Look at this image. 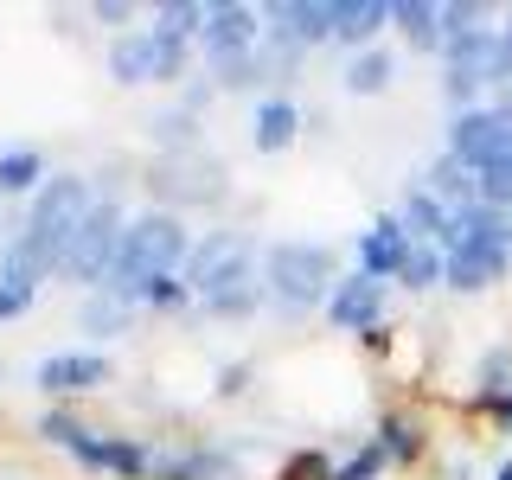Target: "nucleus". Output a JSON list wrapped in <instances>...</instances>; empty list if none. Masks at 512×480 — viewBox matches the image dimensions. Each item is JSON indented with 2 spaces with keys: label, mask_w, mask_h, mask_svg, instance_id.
<instances>
[{
  "label": "nucleus",
  "mask_w": 512,
  "mask_h": 480,
  "mask_svg": "<svg viewBox=\"0 0 512 480\" xmlns=\"http://www.w3.org/2000/svg\"><path fill=\"white\" fill-rule=\"evenodd\" d=\"M103 199L96 192V180H84V173H52L39 192H32L20 231H13V244L0 250V282H52L64 269V250H71V237L84 231L90 205Z\"/></svg>",
  "instance_id": "1"
},
{
  "label": "nucleus",
  "mask_w": 512,
  "mask_h": 480,
  "mask_svg": "<svg viewBox=\"0 0 512 480\" xmlns=\"http://www.w3.org/2000/svg\"><path fill=\"white\" fill-rule=\"evenodd\" d=\"M180 276L192 288V308L212 314V320H250L263 308V244L250 231L192 237V256H186Z\"/></svg>",
  "instance_id": "2"
},
{
  "label": "nucleus",
  "mask_w": 512,
  "mask_h": 480,
  "mask_svg": "<svg viewBox=\"0 0 512 480\" xmlns=\"http://www.w3.org/2000/svg\"><path fill=\"white\" fill-rule=\"evenodd\" d=\"M186 256H192V231H186V218L173 212V205L135 212V218H128V231H122V250H116V263H109V282L103 288H109V295H122V301H141V295H148V282L180 276Z\"/></svg>",
  "instance_id": "3"
},
{
  "label": "nucleus",
  "mask_w": 512,
  "mask_h": 480,
  "mask_svg": "<svg viewBox=\"0 0 512 480\" xmlns=\"http://www.w3.org/2000/svg\"><path fill=\"white\" fill-rule=\"evenodd\" d=\"M340 256L333 244H308V237H276V244H263V301L288 320L301 314H327V295L340 288Z\"/></svg>",
  "instance_id": "4"
},
{
  "label": "nucleus",
  "mask_w": 512,
  "mask_h": 480,
  "mask_svg": "<svg viewBox=\"0 0 512 480\" xmlns=\"http://www.w3.org/2000/svg\"><path fill=\"white\" fill-rule=\"evenodd\" d=\"M39 436L64 448L84 474H116V480H148L154 474V448L141 436H116V429H90L71 404H52L39 416Z\"/></svg>",
  "instance_id": "5"
},
{
  "label": "nucleus",
  "mask_w": 512,
  "mask_h": 480,
  "mask_svg": "<svg viewBox=\"0 0 512 480\" xmlns=\"http://www.w3.org/2000/svg\"><path fill=\"white\" fill-rule=\"evenodd\" d=\"M506 84V58H500V26H480L468 39H448L442 52V96L461 109H480V90Z\"/></svg>",
  "instance_id": "6"
},
{
  "label": "nucleus",
  "mask_w": 512,
  "mask_h": 480,
  "mask_svg": "<svg viewBox=\"0 0 512 480\" xmlns=\"http://www.w3.org/2000/svg\"><path fill=\"white\" fill-rule=\"evenodd\" d=\"M122 231H128L122 205L103 192V199L90 205L84 231H77L71 250H64V269H58V276L77 282V288H103V282H109V263H116V250H122Z\"/></svg>",
  "instance_id": "7"
},
{
  "label": "nucleus",
  "mask_w": 512,
  "mask_h": 480,
  "mask_svg": "<svg viewBox=\"0 0 512 480\" xmlns=\"http://www.w3.org/2000/svg\"><path fill=\"white\" fill-rule=\"evenodd\" d=\"M448 154H455L461 167H474V173L512 167V116H506V109H493V103L461 109V116L448 122Z\"/></svg>",
  "instance_id": "8"
},
{
  "label": "nucleus",
  "mask_w": 512,
  "mask_h": 480,
  "mask_svg": "<svg viewBox=\"0 0 512 480\" xmlns=\"http://www.w3.org/2000/svg\"><path fill=\"white\" fill-rule=\"evenodd\" d=\"M256 45H263V7H244V0H218V7H205L199 52H205L212 71L256 58Z\"/></svg>",
  "instance_id": "9"
},
{
  "label": "nucleus",
  "mask_w": 512,
  "mask_h": 480,
  "mask_svg": "<svg viewBox=\"0 0 512 480\" xmlns=\"http://www.w3.org/2000/svg\"><path fill=\"white\" fill-rule=\"evenodd\" d=\"M116 378V365H109V352L96 346H71V352H52V359H39V372H32V384H39L52 404H71V397H90L103 391V384Z\"/></svg>",
  "instance_id": "10"
},
{
  "label": "nucleus",
  "mask_w": 512,
  "mask_h": 480,
  "mask_svg": "<svg viewBox=\"0 0 512 480\" xmlns=\"http://www.w3.org/2000/svg\"><path fill=\"white\" fill-rule=\"evenodd\" d=\"M442 256H448L442 288H455V295H480V288H493L512 269V237H474V244H455Z\"/></svg>",
  "instance_id": "11"
},
{
  "label": "nucleus",
  "mask_w": 512,
  "mask_h": 480,
  "mask_svg": "<svg viewBox=\"0 0 512 480\" xmlns=\"http://www.w3.org/2000/svg\"><path fill=\"white\" fill-rule=\"evenodd\" d=\"M384 288L391 282H372V276H359V269H346L340 288L327 295V327L333 333H378L384 327Z\"/></svg>",
  "instance_id": "12"
},
{
  "label": "nucleus",
  "mask_w": 512,
  "mask_h": 480,
  "mask_svg": "<svg viewBox=\"0 0 512 480\" xmlns=\"http://www.w3.org/2000/svg\"><path fill=\"white\" fill-rule=\"evenodd\" d=\"M352 256H359V276L397 282V269H404V256H410V237H404V224H397V212H384V218L365 224L359 244H352Z\"/></svg>",
  "instance_id": "13"
},
{
  "label": "nucleus",
  "mask_w": 512,
  "mask_h": 480,
  "mask_svg": "<svg viewBox=\"0 0 512 480\" xmlns=\"http://www.w3.org/2000/svg\"><path fill=\"white\" fill-rule=\"evenodd\" d=\"M269 26H282L288 39L301 45V52H314V45L333 39V0H269L263 7Z\"/></svg>",
  "instance_id": "14"
},
{
  "label": "nucleus",
  "mask_w": 512,
  "mask_h": 480,
  "mask_svg": "<svg viewBox=\"0 0 512 480\" xmlns=\"http://www.w3.org/2000/svg\"><path fill=\"white\" fill-rule=\"evenodd\" d=\"M295 135H301V109H295V96H263L256 103V116H250V148L256 154H288L295 148Z\"/></svg>",
  "instance_id": "15"
},
{
  "label": "nucleus",
  "mask_w": 512,
  "mask_h": 480,
  "mask_svg": "<svg viewBox=\"0 0 512 480\" xmlns=\"http://www.w3.org/2000/svg\"><path fill=\"white\" fill-rule=\"evenodd\" d=\"M397 224H404L410 244H436V250L448 244V205L429 186H410L404 199H397Z\"/></svg>",
  "instance_id": "16"
},
{
  "label": "nucleus",
  "mask_w": 512,
  "mask_h": 480,
  "mask_svg": "<svg viewBox=\"0 0 512 480\" xmlns=\"http://www.w3.org/2000/svg\"><path fill=\"white\" fill-rule=\"evenodd\" d=\"M384 26H391V0H333V39L352 45V52L378 45Z\"/></svg>",
  "instance_id": "17"
},
{
  "label": "nucleus",
  "mask_w": 512,
  "mask_h": 480,
  "mask_svg": "<svg viewBox=\"0 0 512 480\" xmlns=\"http://www.w3.org/2000/svg\"><path fill=\"white\" fill-rule=\"evenodd\" d=\"M391 26L404 32V45L410 52H429V58H442V0H391Z\"/></svg>",
  "instance_id": "18"
},
{
  "label": "nucleus",
  "mask_w": 512,
  "mask_h": 480,
  "mask_svg": "<svg viewBox=\"0 0 512 480\" xmlns=\"http://www.w3.org/2000/svg\"><path fill=\"white\" fill-rule=\"evenodd\" d=\"M135 320H141V301H122V295H109V288H90L84 308H77V327H84L90 340H116V333H135Z\"/></svg>",
  "instance_id": "19"
},
{
  "label": "nucleus",
  "mask_w": 512,
  "mask_h": 480,
  "mask_svg": "<svg viewBox=\"0 0 512 480\" xmlns=\"http://www.w3.org/2000/svg\"><path fill=\"white\" fill-rule=\"evenodd\" d=\"M224 474H231L224 448H154L148 480H224Z\"/></svg>",
  "instance_id": "20"
},
{
  "label": "nucleus",
  "mask_w": 512,
  "mask_h": 480,
  "mask_svg": "<svg viewBox=\"0 0 512 480\" xmlns=\"http://www.w3.org/2000/svg\"><path fill=\"white\" fill-rule=\"evenodd\" d=\"M416 186H429V192H436V199L448 205V212H455V205H474V199H480V173H474V167H461V160L448 154V148L429 160L423 173H416Z\"/></svg>",
  "instance_id": "21"
},
{
  "label": "nucleus",
  "mask_w": 512,
  "mask_h": 480,
  "mask_svg": "<svg viewBox=\"0 0 512 480\" xmlns=\"http://www.w3.org/2000/svg\"><path fill=\"white\" fill-rule=\"evenodd\" d=\"M372 442L391 455V468H404V461H423L429 429H423V416H416V410H384L378 429H372Z\"/></svg>",
  "instance_id": "22"
},
{
  "label": "nucleus",
  "mask_w": 512,
  "mask_h": 480,
  "mask_svg": "<svg viewBox=\"0 0 512 480\" xmlns=\"http://www.w3.org/2000/svg\"><path fill=\"white\" fill-rule=\"evenodd\" d=\"M109 77L116 84H154V32L148 26L109 39Z\"/></svg>",
  "instance_id": "23"
},
{
  "label": "nucleus",
  "mask_w": 512,
  "mask_h": 480,
  "mask_svg": "<svg viewBox=\"0 0 512 480\" xmlns=\"http://www.w3.org/2000/svg\"><path fill=\"white\" fill-rule=\"evenodd\" d=\"M391 77H397V58L384 52V45H365V52H352L346 58V96H384L391 90Z\"/></svg>",
  "instance_id": "24"
},
{
  "label": "nucleus",
  "mask_w": 512,
  "mask_h": 480,
  "mask_svg": "<svg viewBox=\"0 0 512 480\" xmlns=\"http://www.w3.org/2000/svg\"><path fill=\"white\" fill-rule=\"evenodd\" d=\"M52 180V167H45L39 148H7L0 154V199H20V192H39Z\"/></svg>",
  "instance_id": "25"
},
{
  "label": "nucleus",
  "mask_w": 512,
  "mask_h": 480,
  "mask_svg": "<svg viewBox=\"0 0 512 480\" xmlns=\"http://www.w3.org/2000/svg\"><path fill=\"white\" fill-rule=\"evenodd\" d=\"M148 135L167 154H199V116L192 109H160V116H148Z\"/></svg>",
  "instance_id": "26"
},
{
  "label": "nucleus",
  "mask_w": 512,
  "mask_h": 480,
  "mask_svg": "<svg viewBox=\"0 0 512 480\" xmlns=\"http://www.w3.org/2000/svg\"><path fill=\"white\" fill-rule=\"evenodd\" d=\"M154 32L199 45V32H205V0H160V7H154Z\"/></svg>",
  "instance_id": "27"
},
{
  "label": "nucleus",
  "mask_w": 512,
  "mask_h": 480,
  "mask_svg": "<svg viewBox=\"0 0 512 480\" xmlns=\"http://www.w3.org/2000/svg\"><path fill=\"white\" fill-rule=\"evenodd\" d=\"M442 269H448V256H442L436 244H410L404 269H397V282H404L410 295H429V288H442Z\"/></svg>",
  "instance_id": "28"
},
{
  "label": "nucleus",
  "mask_w": 512,
  "mask_h": 480,
  "mask_svg": "<svg viewBox=\"0 0 512 480\" xmlns=\"http://www.w3.org/2000/svg\"><path fill=\"white\" fill-rule=\"evenodd\" d=\"M384 468H391V455H384L378 442H359V448L340 461V468H333V480H378Z\"/></svg>",
  "instance_id": "29"
},
{
  "label": "nucleus",
  "mask_w": 512,
  "mask_h": 480,
  "mask_svg": "<svg viewBox=\"0 0 512 480\" xmlns=\"http://www.w3.org/2000/svg\"><path fill=\"white\" fill-rule=\"evenodd\" d=\"M141 308H154V314H180V308H192V288H186V276H160V282H148Z\"/></svg>",
  "instance_id": "30"
},
{
  "label": "nucleus",
  "mask_w": 512,
  "mask_h": 480,
  "mask_svg": "<svg viewBox=\"0 0 512 480\" xmlns=\"http://www.w3.org/2000/svg\"><path fill=\"white\" fill-rule=\"evenodd\" d=\"M276 480H333V461L327 448H295V455L276 468Z\"/></svg>",
  "instance_id": "31"
},
{
  "label": "nucleus",
  "mask_w": 512,
  "mask_h": 480,
  "mask_svg": "<svg viewBox=\"0 0 512 480\" xmlns=\"http://www.w3.org/2000/svg\"><path fill=\"white\" fill-rule=\"evenodd\" d=\"M32 301H39V288H32V282H0V327H7V320H20Z\"/></svg>",
  "instance_id": "32"
},
{
  "label": "nucleus",
  "mask_w": 512,
  "mask_h": 480,
  "mask_svg": "<svg viewBox=\"0 0 512 480\" xmlns=\"http://www.w3.org/2000/svg\"><path fill=\"white\" fill-rule=\"evenodd\" d=\"M474 410H487V416H493V429H500V436H512V384H506L500 397H487V404H474Z\"/></svg>",
  "instance_id": "33"
},
{
  "label": "nucleus",
  "mask_w": 512,
  "mask_h": 480,
  "mask_svg": "<svg viewBox=\"0 0 512 480\" xmlns=\"http://www.w3.org/2000/svg\"><path fill=\"white\" fill-rule=\"evenodd\" d=\"M244 384H250V365L237 359V365H224V372H218V397H244Z\"/></svg>",
  "instance_id": "34"
},
{
  "label": "nucleus",
  "mask_w": 512,
  "mask_h": 480,
  "mask_svg": "<svg viewBox=\"0 0 512 480\" xmlns=\"http://www.w3.org/2000/svg\"><path fill=\"white\" fill-rule=\"evenodd\" d=\"M128 13H135L128 0H96V7H90V20H103V26H128Z\"/></svg>",
  "instance_id": "35"
},
{
  "label": "nucleus",
  "mask_w": 512,
  "mask_h": 480,
  "mask_svg": "<svg viewBox=\"0 0 512 480\" xmlns=\"http://www.w3.org/2000/svg\"><path fill=\"white\" fill-rule=\"evenodd\" d=\"M500 58H506V84H512V7H506V20H500Z\"/></svg>",
  "instance_id": "36"
},
{
  "label": "nucleus",
  "mask_w": 512,
  "mask_h": 480,
  "mask_svg": "<svg viewBox=\"0 0 512 480\" xmlns=\"http://www.w3.org/2000/svg\"><path fill=\"white\" fill-rule=\"evenodd\" d=\"M493 109H506V116H512V84H500V90H493Z\"/></svg>",
  "instance_id": "37"
},
{
  "label": "nucleus",
  "mask_w": 512,
  "mask_h": 480,
  "mask_svg": "<svg viewBox=\"0 0 512 480\" xmlns=\"http://www.w3.org/2000/svg\"><path fill=\"white\" fill-rule=\"evenodd\" d=\"M493 480H512V461H500V474H493Z\"/></svg>",
  "instance_id": "38"
}]
</instances>
